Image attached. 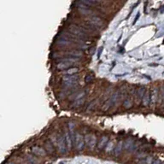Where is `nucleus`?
Wrapping results in <instances>:
<instances>
[{
	"instance_id": "obj_17",
	"label": "nucleus",
	"mask_w": 164,
	"mask_h": 164,
	"mask_svg": "<svg viewBox=\"0 0 164 164\" xmlns=\"http://www.w3.org/2000/svg\"><path fill=\"white\" fill-rule=\"evenodd\" d=\"M131 106H132V100L130 98H126L123 102V107L126 109H129Z\"/></svg>"
},
{
	"instance_id": "obj_3",
	"label": "nucleus",
	"mask_w": 164,
	"mask_h": 164,
	"mask_svg": "<svg viewBox=\"0 0 164 164\" xmlns=\"http://www.w3.org/2000/svg\"><path fill=\"white\" fill-rule=\"evenodd\" d=\"M80 76L78 75H64L62 78V84L66 87H74L78 83Z\"/></svg>"
},
{
	"instance_id": "obj_19",
	"label": "nucleus",
	"mask_w": 164,
	"mask_h": 164,
	"mask_svg": "<svg viewBox=\"0 0 164 164\" xmlns=\"http://www.w3.org/2000/svg\"><path fill=\"white\" fill-rule=\"evenodd\" d=\"M28 163L30 164H39V161L35 157H33V156H28Z\"/></svg>"
},
{
	"instance_id": "obj_21",
	"label": "nucleus",
	"mask_w": 164,
	"mask_h": 164,
	"mask_svg": "<svg viewBox=\"0 0 164 164\" xmlns=\"http://www.w3.org/2000/svg\"><path fill=\"white\" fill-rule=\"evenodd\" d=\"M113 146H114V144H113V142H109V143H108V145H107V148H106V151L107 152H109V151H111L112 150H113Z\"/></svg>"
},
{
	"instance_id": "obj_10",
	"label": "nucleus",
	"mask_w": 164,
	"mask_h": 164,
	"mask_svg": "<svg viewBox=\"0 0 164 164\" xmlns=\"http://www.w3.org/2000/svg\"><path fill=\"white\" fill-rule=\"evenodd\" d=\"M45 145L46 151L48 152L49 154L53 155L54 153H55V149H54V146H53V145L51 144V142H50V140L46 141V142H45Z\"/></svg>"
},
{
	"instance_id": "obj_20",
	"label": "nucleus",
	"mask_w": 164,
	"mask_h": 164,
	"mask_svg": "<svg viewBox=\"0 0 164 164\" xmlns=\"http://www.w3.org/2000/svg\"><path fill=\"white\" fill-rule=\"evenodd\" d=\"M92 80H93V76L92 75H87L86 78H85V82L87 83V84L92 82Z\"/></svg>"
},
{
	"instance_id": "obj_15",
	"label": "nucleus",
	"mask_w": 164,
	"mask_h": 164,
	"mask_svg": "<svg viewBox=\"0 0 164 164\" xmlns=\"http://www.w3.org/2000/svg\"><path fill=\"white\" fill-rule=\"evenodd\" d=\"M65 140H66V145H67V147L68 149H71V146H72V140H71V138H70V135H69V133H68L66 131L65 133Z\"/></svg>"
},
{
	"instance_id": "obj_18",
	"label": "nucleus",
	"mask_w": 164,
	"mask_h": 164,
	"mask_svg": "<svg viewBox=\"0 0 164 164\" xmlns=\"http://www.w3.org/2000/svg\"><path fill=\"white\" fill-rule=\"evenodd\" d=\"M149 99H150V96H149V92H147L145 94H144V99H143L144 105L147 106L149 104Z\"/></svg>"
},
{
	"instance_id": "obj_9",
	"label": "nucleus",
	"mask_w": 164,
	"mask_h": 164,
	"mask_svg": "<svg viewBox=\"0 0 164 164\" xmlns=\"http://www.w3.org/2000/svg\"><path fill=\"white\" fill-rule=\"evenodd\" d=\"M75 64L74 63H71V62H58L57 64V68L58 70H66L68 69L69 68L73 67Z\"/></svg>"
},
{
	"instance_id": "obj_2",
	"label": "nucleus",
	"mask_w": 164,
	"mask_h": 164,
	"mask_svg": "<svg viewBox=\"0 0 164 164\" xmlns=\"http://www.w3.org/2000/svg\"><path fill=\"white\" fill-rule=\"evenodd\" d=\"M120 97H121V94H120V92L118 91L115 92L113 94H111L110 97L107 100L106 102H105V104L102 107V110L106 111L108 109H109V108L114 106L116 104V102L118 101V99L120 98Z\"/></svg>"
},
{
	"instance_id": "obj_11",
	"label": "nucleus",
	"mask_w": 164,
	"mask_h": 164,
	"mask_svg": "<svg viewBox=\"0 0 164 164\" xmlns=\"http://www.w3.org/2000/svg\"><path fill=\"white\" fill-rule=\"evenodd\" d=\"M107 141H108V138H107L106 136H104V137H102L101 138H100V140H99V142H98V144H97V149L98 150H103V148L106 145Z\"/></svg>"
},
{
	"instance_id": "obj_5",
	"label": "nucleus",
	"mask_w": 164,
	"mask_h": 164,
	"mask_svg": "<svg viewBox=\"0 0 164 164\" xmlns=\"http://www.w3.org/2000/svg\"><path fill=\"white\" fill-rule=\"evenodd\" d=\"M74 145H75V147L77 151H82L83 148H84V145H85V139H84L83 135H81L80 133H76Z\"/></svg>"
},
{
	"instance_id": "obj_7",
	"label": "nucleus",
	"mask_w": 164,
	"mask_h": 164,
	"mask_svg": "<svg viewBox=\"0 0 164 164\" xmlns=\"http://www.w3.org/2000/svg\"><path fill=\"white\" fill-rule=\"evenodd\" d=\"M85 143L90 150H93L97 144V138L94 135H87L85 140Z\"/></svg>"
},
{
	"instance_id": "obj_8",
	"label": "nucleus",
	"mask_w": 164,
	"mask_h": 164,
	"mask_svg": "<svg viewBox=\"0 0 164 164\" xmlns=\"http://www.w3.org/2000/svg\"><path fill=\"white\" fill-rule=\"evenodd\" d=\"M32 151H33V154L38 155V156H45V155H46V151H45L43 148L39 147V146H34V147H33V148H32Z\"/></svg>"
},
{
	"instance_id": "obj_12",
	"label": "nucleus",
	"mask_w": 164,
	"mask_h": 164,
	"mask_svg": "<svg viewBox=\"0 0 164 164\" xmlns=\"http://www.w3.org/2000/svg\"><path fill=\"white\" fill-rule=\"evenodd\" d=\"M79 12H80L81 15H84V16H88L89 17H90V16H92V13H93V11H92L91 10H89V9L87 8V7H83L82 9H81V8H80V9H79Z\"/></svg>"
},
{
	"instance_id": "obj_6",
	"label": "nucleus",
	"mask_w": 164,
	"mask_h": 164,
	"mask_svg": "<svg viewBox=\"0 0 164 164\" xmlns=\"http://www.w3.org/2000/svg\"><path fill=\"white\" fill-rule=\"evenodd\" d=\"M94 28H102L104 26V21L103 20L101 19L100 17L96 16H90L88 18L87 21Z\"/></svg>"
},
{
	"instance_id": "obj_1",
	"label": "nucleus",
	"mask_w": 164,
	"mask_h": 164,
	"mask_svg": "<svg viewBox=\"0 0 164 164\" xmlns=\"http://www.w3.org/2000/svg\"><path fill=\"white\" fill-rule=\"evenodd\" d=\"M68 30L71 33H73L74 35H75L77 38L80 39L81 41L84 39H87L88 37V33L82 27H79L77 25L75 24H71L68 27Z\"/></svg>"
},
{
	"instance_id": "obj_22",
	"label": "nucleus",
	"mask_w": 164,
	"mask_h": 164,
	"mask_svg": "<svg viewBox=\"0 0 164 164\" xmlns=\"http://www.w3.org/2000/svg\"><path fill=\"white\" fill-rule=\"evenodd\" d=\"M96 104V100H93L92 102H91L90 103V104L88 105V107H87V109L88 110H92V109H93V106Z\"/></svg>"
},
{
	"instance_id": "obj_23",
	"label": "nucleus",
	"mask_w": 164,
	"mask_h": 164,
	"mask_svg": "<svg viewBox=\"0 0 164 164\" xmlns=\"http://www.w3.org/2000/svg\"><path fill=\"white\" fill-rule=\"evenodd\" d=\"M28 164H30V163H28Z\"/></svg>"
},
{
	"instance_id": "obj_4",
	"label": "nucleus",
	"mask_w": 164,
	"mask_h": 164,
	"mask_svg": "<svg viewBox=\"0 0 164 164\" xmlns=\"http://www.w3.org/2000/svg\"><path fill=\"white\" fill-rule=\"evenodd\" d=\"M57 145L58 147V150L60 151V153L62 154H65L67 152V145H66V140H65V137L62 134H59L58 136V139H57Z\"/></svg>"
},
{
	"instance_id": "obj_13",
	"label": "nucleus",
	"mask_w": 164,
	"mask_h": 164,
	"mask_svg": "<svg viewBox=\"0 0 164 164\" xmlns=\"http://www.w3.org/2000/svg\"><path fill=\"white\" fill-rule=\"evenodd\" d=\"M78 72H79V68H68L64 72V75H77Z\"/></svg>"
},
{
	"instance_id": "obj_14",
	"label": "nucleus",
	"mask_w": 164,
	"mask_h": 164,
	"mask_svg": "<svg viewBox=\"0 0 164 164\" xmlns=\"http://www.w3.org/2000/svg\"><path fill=\"white\" fill-rule=\"evenodd\" d=\"M121 150H122V142L120 141L115 148V155L116 156L120 155V154L121 153Z\"/></svg>"
},
{
	"instance_id": "obj_16",
	"label": "nucleus",
	"mask_w": 164,
	"mask_h": 164,
	"mask_svg": "<svg viewBox=\"0 0 164 164\" xmlns=\"http://www.w3.org/2000/svg\"><path fill=\"white\" fill-rule=\"evenodd\" d=\"M85 102V97H83V98H80V99H78V100H75V104H73V107L74 108H79V107H80L82 105V104Z\"/></svg>"
}]
</instances>
